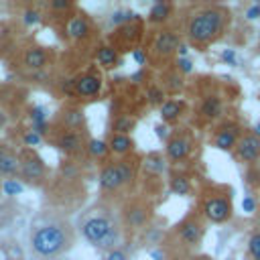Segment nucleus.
<instances>
[{"mask_svg": "<svg viewBox=\"0 0 260 260\" xmlns=\"http://www.w3.org/2000/svg\"><path fill=\"white\" fill-rule=\"evenodd\" d=\"M73 244V234L67 224H47L41 225L31 236V248L37 256L53 258L65 250H69Z\"/></svg>", "mask_w": 260, "mask_h": 260, "instance_id": "nucleus-1", "label": "nucleus"}, {"mask_svg": "<svg viewBox=\"0 0 260 260\" xmlns=\"http://www.w3.org/2000/svg\"><path fill=\"white\" fill-rule=\"evenodd\" d=\"M228 20H230V15L224 8H206L191 17L187 25V35L191 43L206 47V45L213 43L222 35Z\"/></svg>", "mask_w": 260, "mask_h": 260, "instance_id": "nucleus-2", "label": "nucleus"}, {"mask_svg": "<svg viewBox=\"0 0 260 260\" xmlns=\"http://www.w3.org/2000/svg\"><path fill=\"white\" fill-rule=\"evenodd\" d=\"M82 234L84 238L94 244L100 250H114L118 248L120 240H122V232H120V225L108 218V216H92L87 218L84 224H82Z\"/></svg>", "mask_w": 260, "mask_h": 260, "instance_id": "nucleus-3", "label": "nucleus"}, {"mask_svg": "<svg viewBox=\"0 0 260 260\" xmlns=\"http://www.w3.org/2000/svg\"><path fill=\"white\" fill-rule=\"evenodd\" d=\"M134 179V167L130 161L106 165L100 173V187L104 191H116L122 185H130Z\"/></svg>", "mask_w": 260, "mask_h": 260, "instance_id": "nucleus-4", "label": "nucleus"}, {"mask_svg": "<svg viewBox=\"0 0 260 260\" xmlns=\"http://www.w3.org/2000/svg\"><path fill=\"white\" fill-rule=\"evenodd\" d=\"M203 213L206 218L213 224H222L225 220L232 218V203L228 197H208L206 203H203Z\"/></svg>", "mask_w": 260, "mask_h": 260, "instance_id": "nucleus-5", "label": "nucleus"}, {"mask_svg": "<svg viewBox=\"0 0 260 260\" xmlns=\"http://www.w3.org/2000/svg\"><path fill=\"white\" fill-rule=\"evenodd\" d=\"M20 175L31 183H41L45 177V165L41 156H37L33 151H25L20 155Z\"/></svg>", "mask_w": 260, "mask_h": 260, "instance_id": "nucleus-6", "label": "nucleus"}, {"mask_svg": "<svg viewBox=\"0 0 260 260\" xmlns=\"http://www.w3.org/2000/svg\"><path fill=\"white\" fill-rule=\"evenodd\" d=\"M179 240L185 246H197L203 240V234H206V228L197 218H187L183 224L179 225Z\"/></svg>", "mask_w": 260, "mask_h": 260, "instance_id": "nucleus-7", "label": "nucleus"}, {"mask_svg": "<svg viewBox=\"0 0 260 260\" xmlns=\"http://www.w3.org/2000/svg\"><path fill=\"white\" fill-rule=\"evenodd\" d=\"M236 155L242 163H254L260 159V139L254 134H246V137L238 139L236 144Z\"/></svg>", "mask_w": 260, "mask_h": 260, "instance_id": "nucleus-8", "label": "nucleus"}, {"mask_svg": "<svg viewBox=\"0 0 260 260\" xmlns=\"http://www.w3.org/2000/svg\"><path fill=\"white\" fill-rule=\"evenodd\" d=\"M179 45H181V39L173 31H161L153 43V49L159 57H169V55L179 49Z\"/></svg>", "mask_w": 260, "mask_h": 260, "instance_id": "nucleus-9", "label": "nucleus"}, {"mask_svg": "<svg viewBox=\"0 0 260 260\" xmlns=\"http://www.w3.org/2000/svg\"><path fill=\"white\" fill-rule=\"evenodd\" d=\"M102 89V80L96 73H84L75 80V94L82 98H94Z\"/></svg>", "mask_w": 260, "mask_h": 260, "instance_id": "nucleus-10", "label": "nucleus"}, {"mask_svg": "<svg viewBox=\"0 0 260 260\" xmlns=\"http://www.w3.org/2000/svg\"><path fill=\"white\" fill-rule=\"evenodd\" d=\"M149 218H151V209L140 206V203H134V206L126 208V213H124V222H126L128 228H134V230L146 225Z\"/></svg>", "mask_w": 260, "mask_h": 260, "instance_id": "nucleus-11", "label": "nucleus"}, {"mask_svg": "<svg viewBox=\"0 0 260 260\" xmlns=\"http://www.w3.org/2000/svg\"><path fill=\"white\" fill-rule=\"evenodd\" d=\"M189 151H191V142L185 137H173V139H169V142H167V156L171 161H175V163L187 159Z\"/></svg>", "mask_w": 260, "mask_h": 260, "instance_id": "nucleus-12", "label": "nucleus"}, {"mask_svg": "<svg viewBox=\"0 0 260 260\" xmlns=\"http://www.w3.org/2000/svg\"><path fill=\"white\" fill-rule=\"evenodd\" d=\"M17 173H20V159L13 151L0 144V175L15 177Z\"/></svg>", "mask_w": 260, "mask_h": 260, "instance_id": "nucleus-13", "label": "nucleus"}, {"mask_svg": "<svg viewBox=\"0 0 260 260\" xmlns=\"http://www.w3.org/2000/svg\"><path fill=\"white\" fill-rule=\"evenodd\" d=\"M59 149L67 155H75V153H80L84 149V139H82V134L80 132H65L59 137Z\"/></svg>", "mask_w": 260, "mask_h": 260, "instance_id": "nucleus-14", "label": "nucleus"}, {"mask_svg": "<svg viewBox=\"0 0 260 260\" xmlns=\"http://www.w3.org/2000/svg\"><path fill=\"white\" fill-rule=\"evenodd\" d=\"M213 144L218 146L220 151H230L234 149L236 144H238V132H236L234 128H222L218 134H216V139H213Z\"/></svg>", "mask_w": 260, "mask_h": 260, "instance_id": "nucleus-15", "label": "nucleus"}, {"mask_svg": "<svg viewBox=\"0 0 260 260\" xmlns=\"http://www.w3.org/2000/svg\"><path fill=\"white\" fill-rule=\"evenodd\" d=\"M108 149L116 155H128L134 149V140L126 134H112L108 140Z\"/></svg>", "mask_w": 260, "mask_h": 260, "instance_id": "nucleus-16", "label": "nucleus"}, {"mask_svg": "<svg viewBox=\"0 0 260 260\" xmlns=\"http://www.w3.org/2000/svg\"><path fill=\"white\" fill-rule=\"evenodd\" d=\"M89 33V22L84 17H73L67 22V35L71 39H86Z\"/></svg>", "mask_w": 260, "mask_h": 260, "instance_id": "nucleus-17", "label": "nucleus"}, {"mask_svg": "<svg viewBox=\"0 0 260 260\" xmlns=\"http://www.w3.org/2000/svg\"><path fill=\"white\" fill-rule=\"evenodd\" d=\"M173 13V4L171 2H155L151 13H149V22L153 25H159V22H165Z\"/></svg>", "mask_w": 260, "mask_h": 260, "instance_id": "nucleus-18", "label": "nucleus"}, {"mask_svg": "<svg viewBox=\"0 0 260 260\" xmlns=\"http://www.w3.org/2000/svg\"><path fill=\"white\" fill-rule=\"evenodd\" d=\"M222 108H224L222 100L218 96H208L201 104V114L206 120H213V118H218L222 114Z\"/></svg>", "mask_w": 260, "mask_h": 260, "instance_id": "nucleus-19", "label": "nucleus"}, {"mask_svg": "<svg viewBox=\"0 0 260 260\" xmlns=\"http://www.w3.org/2000/svg\"><path fill=\"white\" fill-rule=\"evenodd\" d=\"M181 112H183V102H179V100H167L165 104L161 106V118L165 122H175V120H179Z\"/></svg>", "mask_w": 260, "mask_h": 260, "instance_id": "nucleus-20", "label": "nucleus"}, {"mask_svg": "<svg viewBox=\"0 0 260 260\" xmlns=\"http://www.w3.org/2000/svg\"><path fill=\"white\" fill-rule=\"evenodd\" d=\"M96 59L102 67H116L118 65V51L114 47H108V45H104V47H100L96 51Z\"/></svg>", "mask_w": 260, "mask_h": 260, "instance_id": "nucleus-21", "label": "nucleus"}, {"mask_svg": "<svg viewBox=\"0 0 260 260\" xmlns=\"http://www.w3.org/2000/svg\"><path fill=\"white\" fill-rule=\"evenodd\" d=\"M47 63V53L39 47H33L25 53V65L31 67V69H41Z\"/></svg>", "mask_w": 260, "mask_h": 260, "instance_id": "nucleus-22", "label": "nucleus"}, {"mask_svg": "<svg viewBox=\"0 0 260 260\" xmlns=\"http://www.w3.org/2000/svg\"><path fill=\"white\" fill-rule=\"evenodd\" d=\"M134 128H137V118H132V116H126V114H120L114 124H112V134H126L128 137V132H132Z\"/></svg>", "mask_w": 260, "mask_h": 260, "instance_id": "nucleus-23", "label": "nucleus"}, {"mask_svg": "<svg viewBox=\"0 0 260 260\" xmlns=\"http://www.w3.org/2000/svg\"><path fill=\"white\" fill-rule=\"evenodd\" d=\"M63 122H65V126L69 128L71 132H75L77 128H82L84 126V114H82V110H65L63 112Z\"/></svg>", "mask_w": 260, "mask_h": 260, "instance_id": "nucleus-24", "label": "nucleus"}, {"mask_svg": "<svg viewBox=\"0 0 260 260\" xmlns=\"http://www.w3.org/2000/svg\"><path fill=\"white\" fill-rule=\"evenodd\" d=\"M144 169L149 173H155V175H163L167 171V163L161 155H149L144 159Z\"/></svg>", "mask_w": 260, "mask_h": 260, "instance_id": "nucleus-25", "label": "nucleus"}, {"mask_svg": "<svg viewBox=\"0 0 260 260\" xmlns=\"http://www.w3.org/2000/svg\"><path fill=\"white\" fill-rule=\"evenodd\" d=\"M171 191L175 195H189L191 193V183L185 175H175L171 179Z\"/></svg>", "mask_w": 260, "mask_h": 260, "instance_id": "nucleus-26", "label": "nucleus"}, {"mask_svg": "<svg viewBox=\"0 0 260 260\" xmlns=\"http://www.w3.org/2000/svg\"><path fill=\"white\" fill-rule=\"evenodd\" d=\"M108 151H110V149H108V142H104V140L94 139V140L87 142V153H89V156H94V159H100V156H104Z\"/></svg>", "mask_w": 260, "mask_h": 260, "instance_id": "nucleus-27", "label": "nucleus"}, {"mask_svg": "<svg viewBox=\"0 0 260 260\" xmlns=\"http://www.w3.org/2000/svg\"><path fill=\"white\" fill-rule=\"evenodd\" d=\"M163 86H165V89H167L169 94H177L179 89L183 87V82H181V75L179 73H167Z\"/></svg>", "mask_w": 260, "mask_h": 260, "instance_id": "nucleus-28", "label": "nucleus"}, {"mask_svg": "<svg viewBox=\"0 0 260 260\" xmlns=\"http://www.w3.org/2000/svg\"><path fill=\"white\" fill-rule=\"evenodd\" d=\"M146 100H149V104L153 106H163L165 104V89L156 87V86H151L149 89H146Z\"/></svg>", "mask_w": 260, "mask_h": 260, "instance_id": "nucleus-29", "label": "nucleus"}, {"mask_svg": "<svg viewBox=\"0 0 260 260\" xmlns=\"http://www.w3.org/2000/svg\"><path fill=\"white\" fill-rule=\"evenodd\" d=\"M2 189H4L6 195H20L25 187H22V183H18L17 179H6L2 183Z\"/></svg>", "mask_w": 260, "mask_h": 260, "instance_id": "nucleus-30", "label": "nucleus"}, {"mask_svg": "<svg viewBox=\"0 0 260 260\" xmlns=\"http://www.w3.org/2000/svg\"><path fill=\"white\" fill-rule=\"evenodd\" d=\"M132 18H137V15L130 13V10H118V13L112 15L110 22L112 25H124V22H130Z\"/></svg>", "mask_w": 260, "mask_h": 260, "instance_id": "nucleus-31", "label": "nucleus"}, {"mask_svg": "<svg viewBox=\"0 0 260 260\" xmlns=\"http://www.w3.org/2000/svg\"><path fill=\"white\" fill-rule=\"evenodd\" d=\"M248 252H250V256H252L254 260L260 258V232L254 234L252 238L248 240Z\"/></svg>", "mask_w": 260, "mask_h": 260, "instance_id": "nucleus-32", "label": "nucleus"}, {"mask_svg": "<svg viewBox=\"0 0 260 260\" xmlns=\"http://www.w3.org/2000/svg\"><path fill=\"white\" fill-rule=\"evenodd\" d=\"M22 20H25V25H37V22L41 20V15L37 13V10H25Z\"/></svg>", "mask_w": 260, "mask_h": 260, "instance_id": "nucleus-33", "label": "nucleus"}, {"mask_svg": "<svg viewBox=\"0 0 260 260\" xmlns=\"http://www.w3.org/2000/svg\"><path fill=\"white\" fill-rule=\"evenodd\" d=\"M104 260H128V256H126V252H124V250H120V248H114V250L106 252Z\"/></svg>", "mask_w": 260, "mask_h": 260, "instance_id": "nucleus-34", "label": "nucleus"}, {"mask_svg": "<svg viewBox=\"0 0 260 260\" xmlns=\"http://www.w3.org/2000/svg\"><path fill=\"white\" fill-rule=\"evenodd\" d=\"M31 118H33V124H45V110L43 108H33Z\"/></svg>", "mask_w": 260, "mask_h": 260, "instance_id": "nucleus-35", "label": "nucleus"}, {"mask_svg": "<svg viewBox=\"0 0 260 260\" xmlns=\"http://www.w3.org/2000/svg\"><path fill=\"white\" fill-rule=\"evenodd\" d=\"M242 208H244L246 213H254V211H256V201H254V197L246 195L244 201H242Z\"/></svg>", "mask_w": 260, "mask_h": 260, "instance_id": "nucleus-36", "label": "nucleus"}, {"mask_svg": "<svg viewBox=\"0 0 260 260\" xmlns=\"http://www.w3.org/2000/svg\"><path fill=\"white\" fill-rule=\"evenodd\" d=\"M177 65H179V71L181 73H191V71H193V63H191L187 57L185 59H179Z\"/></svg>", "mask_w": 260, "mask_h": 260, "instance_id": "nucleus-37", "label": "nucleus"}, {"mask_svg": "<svg viewBox=\"0 0 260 260\" xmlns=\"http://www.w3.org/2000/svg\"><path fill=\"white\" fill-rule=\"evenodd\" d=\"M51 8L53 10H67V8H71V2L69 0H53Z\"/></svg>", "mask_w": 260, "mask_h": 260, "instance_id": "nucleus-38", "label": "nucleus"}, {"mask_svg": "<svg viewBox=\"0 0 260 260\" xmlns=\"http://www.w3.org/2000/svg\"><path fill=\"white\" fill-rule=\"evenodd\" d=\"M41 142V137L39 134H35V132H29V134H25V144H29V146H35V144H39Z\"/></svg>", "mask_w": 260, "mask_h": 260, "instance_id": "nucleus-39", "label": "nucleus"}, {"mask_svg": "<svg viewBox=\"0 0 260 260\" xmlns=\"http://www.w3.org/2000/svg\"><path fill=\"white\" fill-rule=\"evenodd\" d=\"M222 59H224L225 63H230V65H236V53H234L232 49H225V51L222 53Z\"/></svg>", "mask_w": 260, "mask_h": 260, "instance_id": "nucleus-40", "label": "nucleus"}, {"mask_svg": "<svg viewBox=\"0 0 260 260\" xmlns=\"http://www.w3.org/2000/svg\"><path fill=\"white\" fill-rule=\"evenodd\" d=\"M258 17H260V4H252L250 8H248V13H246V18L254 20V18H258Z\"/></svg>", "mask_w": 260, "mask_h": 260, "instance_id": "nucleus-41", "label": "nucleus"}, {"mask_svg": "<svg viewBox=\"0 0 260 260\" xmlns=\"http://www.w3.org/2000/svg\"><path fill=\"white\" fill-rule=\"evenodd\" d=\"M155 130H156V137H159V139H165V140L169 142V128H167V126L159 124V126H156Z\"/></svg>", "mask_w": 260, "mask_h": 260, "instance_id": "nucleus-42", "label": "nucleus"}, {"mask_svg": "<svg viewBox=\"0 0 260 260\" xmlns=\"http://www.w3.org/2000/svg\"><path fill=\"white\" fill-rule=\"evenodd\" d=\"M134 59H137L139 63H144V59H146L144 51H140V49H137V51H134Z\"/></svg>", "mask_w": 260, "mask_h": 260, "instance_id": "nucleus-43", "label": "nucleus"}, {"mask_svg": "<svg viewBox=\"0 0 260 260\" xmlns=\"http://www.w3.org/2000/svg\"><path fill=\"white\" fill-rule=\"evenodd\" d=\"M191 260H213L211 256H206V254H201V256H195V258H191Z\"/></svg>", "mask_w": 260, "mask_h": 260, "instance_id": "nucleus-44", "label": "nucleus"}, {"mask_svg": "<svg viewBox=\"0 0 260 260\" xmlns=\"http://www.w3.org/2000/svg\"><path fill=\"white\" fill-rule=\"evenodd\" d=\"M254 137H258V139H260V122L254 126Z\"/></svg>", "mask_w": 260, "mask_h": 260, "instance_id": "nucleus-45", "label": "nucleus"}, {"mask_svg": "<svg viewBox=\"0 0 260 260\" xmlns=\"http://www.w3.org/2000/svg\"><path fill=\"white\" fill-rule=\"evenodd\" d=\"M4 122H6V118H4L2 114H0V128H2V126H4Z\"/></svg>", "mask_w": 260, "mask_h": 260, "instance_id": "nucleus-46", "label": "nucleus"}, {"mask_svg": "<svg viewBox=\"0 0 260 260\" xmlns=\"http://www.w3.org/2000/svg\"><path fill=\"white\" fill-rule=\"evenodd\" d=\"M258 260H260V258H258Z\"/></svg>", "mask_w": 260, "mask_h": 260, "instance_id": "nucleus-47", "label": "nucleus"}]
</instances>
